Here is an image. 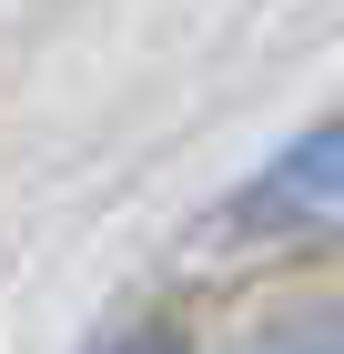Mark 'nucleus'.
Instances as JSON below:
<instances>
[{
  "mask_svg": "<svg viewBox=\"0 0 344 354\" xmlns=\"http://www.w3.org/2000/svg\"><path fill=\"white\" fill-rule=\"evenodd\" d=\"M324 213H344V102L324 111L304 142H284L253 183L233 192V213H223V233H304V223H324Z\"/></svg>",
  "mask_w": 344,
  "mask_h": 354,
  "instance_id": "f257e3e1",
  "label": "nucleus"
},
{
  "mask_svg": "<svg viewBox=\"0 0 344 354\" xmlns=\"http://www.w3.org/2000/svg\"><path fill=\"white\" fill-rule=\"evenodd\" d=\"M243 354H344V304H314V314H273Z\"/></svg>",
  "mask_w": 344,
  "mask_h": 354,
  "instance_id": "f03ea898",
  "label": "nucleus"
},
{
  "mask_svg": "<svg viewBox=\"0 0 344 354\" xmlns=\"http://www.w3.org/2000/svg\"><path fill=\"white\" fill-rule=\"evenodd\" d=\"M102 354H183V344H172V334H162V324H132V334H111Z\"/></svg>",
  "mask_w": 344,
  "mask_h": 354,
  "instance_id": "7ed1b4c3",
  "label": "nucleus"
}]
</instances>
